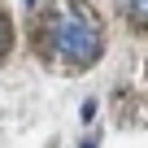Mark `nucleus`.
<instances>
[{"label":"nucleus","mask_w":148,"mask_h":148,"mask_svg":"<svg viewBox=\"0 0 148 148\" xmlns=\"http://www.w3.org/2000/svg\"><path fill=\"white\" fill-rule=\"evenodd\" d=\"M31 52L57 74H87L105 57V22L87 0H39Z\"/></svg>","instance_id":"1"},{"label":"nucleus","mask_w":148,"mask_h":148,"mask_svg":"<svg viewBox=\"0 0 148 148\" xmlns=\"http://www.w3.org/2000/svg\"><path fill=\"white\" fill-rule=\"evenodd\" d=\"M113 9H118V18H122L131 31L148 35V0H113Z\"/></svg>","instance_id":"2"},{"label":"nucleus","mask_w":148,"mask_h":148,"mask_svg":"<svg viewBox=\"0 0 148 148\" xmlns=\"http://www.w3.org/2000/svg\"><path fill=\"white\" fill-rule=\"evenodd\" d=\"M13 44H18V35H13V18L5 13V5H0V65L9 61V52H13Z\"/></svg>","instance_id":"3"}]
</instances>
